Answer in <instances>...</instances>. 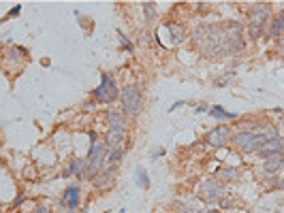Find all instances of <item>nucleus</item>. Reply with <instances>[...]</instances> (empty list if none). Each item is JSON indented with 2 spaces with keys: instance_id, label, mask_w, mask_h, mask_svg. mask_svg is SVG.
I'll list each match as a JSON object with an SVG mask.
<instances>
[{
  "instance_id": "obj_7",
  "label": "nucleus",
  "mask_w": 284,
  "mask_h": 213,
  "mask_svg": "<svg viewBox=\"0 0 284 213\" xmlns=\"http://www.w3.org/2000/svg\"><path fill=\"white\" fill-rule=\"evenodd\" d=\"M229 139H231V128L226 124H220L216 128H211V130L205 134V143L209 147L220 149V147H224L226 143H229Z\"/></svg>"
},
{
  "instance_id": "obj_14",
  "label": "nucleus",
  "mask_w": 284,
  "mask_h": 213,
  "mask_svg": "<svg viewBox=\"0 0 284 213\" xmlns=\"http://www.w3.org/2000/svg\"><path fill=\"white\" fill-rule=\"evenodd\" d=\"M105 118H107V122H109V126L111 128H129V122H126V118L122 115L120 111H116V109H109L107 113H105Z\"/></svg>"
},
{
  "instance_id": "obj_18",
  "label": "nucleus",
  "mask_w": 284,
  "mask_h": 213,
  "mask_svg": "<svg viewBox=\"0 0 284 213\" xmlns=\"http://www.w3.org/2000/svg\"><path fill=\"white\" fill-rule=\"evenodd\" d=\"M163 28H167V30H173V38L175 41H184V26H180V24H173V22H169V24H165Z\"/></svg>"
},
{
  "instance_id": "obj_11",
  "label": "nucleus",
  "mask_w": 284,
  "mask_h": 213,
  "mask_svg": "<svg viewBox=\"0 0 284 213\" xmlns=\"http://www.w3.org/2000/svg\"><path fill=\"white\" fill-rule=\"evenodd\" d=\"M83 170H86V160H81V158H73L68 162L66 170H62V177H70V175H75L77 179H83Z\"/></svg>"
},
{
  "instance_id": "obj_25",
  "label": "nucleus",
  "mask_w": 284,
  "mask_h": 213,
  "mask_svg": "<svg viewBox=\"0 0 284 213\" xmlns=\"http://www.w3.org/2000/svg\"><path fill=\"white\" fill-rule=\"evenodd\" d=\"M184 105H186V101H177V103H173L171 107H169V111L173 113V111H177V109H180V107H184Z\"/></svg>"
},
{
  "instance_id": "obj_26",
  "label": "nucleus",
  "mask_w": 284,
  "mask_h": 213,
  "mask_svg": "<svg viewBox=\"0 0 284 213\" xmlns=\"http://www.w3.org/2000/svg\"><path fill=\"white\" fill-rule=\"evenodd\" d=\"M22 201H24V194H17V198H15V203H13V209H17V207L22 205Z\"/></svg>"
},
{
  "instance_id": "obj_28",
  "label": "nucleus",
  "mask_w": 284,
  "mask_h": 213,
  "mask_svg": "<svg viewBox=\"0 0 284 213\" xmlns=\"http://www.w3.org/2000/svg\"><path fill=\"white\" fill-rule=\"evenodd\" d=\"M120 213H126V209H120Z\"/></svg>"
},
{
  "instance_id": "obj_20",
  "label": "nucleus",
  "mask_w": 284,
  "mask_h": 213,
  "mask_svg": "<svg viewBox=\"0 0 284 213\" xmlns=\"http://www.w3.org/2000/svg\"><path fill=\"white\" fill-rule=\"evenodd\" d=\"M144 11H146V22L152 24L156 20V5L154 3H144Z\"/></svg>"
},
{
  "instance_id": "obj_13",
  "label": "nucleus",
  "mask_w": 284,
  "mask_h": 213,
  "mask_svg": "<svg viewBox=\"0 0 284 213\" xmlns=\"http://www.w3.org/2000/svg\"><path fill=\"white\" fill-rule=\"evenodd\" d=\"M282 164H284L282 156H274V158H267V160L263 162V173H265L267 177H274V175H278V173H280Z\"/></svg>"
},
{
  "instance_id": "obj_17",
  "label": "nucleus",
  "mask_w": 284,
  "mask_h": 213,
  "mask_svg": "<svg viewBox=\"0 0 284 213\" xmlns=\"http://www.w3.org/2000/svg\"><path fill=\"white\" fill-rule=\"evenodd\" d=\"M124 158V149L122 147H116V149H107V156H105V166H118Z\"/></svg>"
},
{
  "instance_id": "obj_4",
  "label": "nucleus",
  "mask_w": 284,
  "mask_h": 213,
  "mask_svg": "<svg viewBox=\"0 0 284 213\" xmlns=\"http://www.w3.org/2000/svg\"><path fill=\"white\" fill-rule=\"evenodd\" d=\"M120 90H118V83L113 79L111 73H103L101 75V83L96 85V90L92 92L94 103H101V105H111L113 101H118Z\"/></svg>"
},
{
  "instance_id": "obj_3",
  "label": "nucleus",
  "mask_w": 284,
  "mask_h": 213,
  "mask_svg": "<svg viewBox=\"0 0 284 213\" xmlns=\"http://www.w3.org/2000/svg\"><path fill=\"white\" fill-rule=\"evenodd\" d=\"M105 156H107V145L105 141H94L90 143V151H88V158H86V170H83V179H94L96 173L103 168L105 164Z\"/></svg>"
},
{
  "instance_id": "obj_24",
  "label": "nucleus",
  "mask_w": 284,
  "mask_h": 213,
  "mask_svg": "<svg viewBox=\"0 0 284 213\" xmlns=\"http://www.w3.org/2000/svg\"><path fill=\"white\" fill-rule=\"evenodd\" d=\"M34 213H49V207L43 205V203H39V205L34 207Z\"/></svg>"
},
{
  "instance_id": "obj_10",
  "label": "nucleus",
  "mask_w": 284,
  "mask_h": 213,
  "mask_svg": "<svg viewBox=\"0 0 284 213\" xmlns=\"http://www.w3.org/2000/svg\"><path fill=\"white\" fill-rule=\"evenodd\" d=\"M124 137H126V130H124V128H109V132H107V137H105V145H107V149L122 147Z\"/></svg>"
},
{
  "instance_id": "obj_2",
  "label": "nucleus",
  "mask_w": 284,
  "mask_h": 213,
  "mask_svg": "<svg viewBox=\"0 0 284 213\" xmlns=\"http://www.w3.org/2000/svg\"><path fill=\"white\" fill-rule=\"evenodd\" d=\"M272 20V9L265 3H257L248 11V34L250 38H259L265 30V26Z\"/></svg>"
},
{
  "instance_id": "obj_15",
  "label": "nucleus",
  "mask_w": 284,
  "mask_h": 213,
  "mask_svg": "<svg viewBox=\"0 0 284 213\" xmlns=\"http://www.w3.org/2000/svg\"><path fill=\"white\" fill-rule=\"evenodd\" d=\"M207 113H209V115L214 118V120H218V122H224V120H237V118H239L237 113H229L226 109H222L220 105H211V107L207 109Z\"/></svg>"
},
{
  "instance_id": "obj_23",
  "label": "nucleus",
  "mask_w": 284,
  "mask_h": 213,
  "mask_svg": "<svg viewBox=\"0 0 284 213\" xmlns=\"http://www.w3.org/2000/svg\"><path fill=\"white\" fill-rule=\"evenodd\" d=\"M20 13H22V5H15V7H13V9L9 11V17H17Z\"/></svg>"
},
{
  "instance_id": "obj_27",
  "label": "nucleus",
  "mask_w": 284,
  "mask_h": 213,
  "mask_svg": "<svg viewBox=\"0 0 284 213\" xmlns=\"http://www.w3.org/2000/svg\"><path fill=\"white\" fill-rule=\"evenodd\" d=\"M207 109H209L207 105H197V107H194V111H197V113H205Z\"/></svg>"
},
{
  "instance_id": "obj_6",
  "label": "nucleus",
  "mask_w": 284,
  "mask_h": 213,
  "mask_svg": "<svg viewBox=\"0 0 284 213\" xmlns=\"http://www.w3.org/2000/svg\"><path fill=\"white\" fill-rule=\"evenodd\" d=\"M197 192H199V198H201V201H203L205 205H214V203H218L220 198L224 196L222 183H220L218 179H214V177L203 179L201 183H199Z\"/></svg>"
},
{
  "instance_id": "obj_21",
  "label": "nucleus",
  "mask_w": 284,
  "mask_h": 213,
  "mask_svg": "<svg viewBox=\"0 0 284 213\" xmlns=\"http://www.w3.org/2000/svg\"><path fill=\"white\" fill-rule=\"evenodd\" d=\"M118 36H120V41H122V45H124L126 49H129V51H133V45H131V41L124 36V32H118Z\"/></svg>"
},
{
  "instance_id": "obj_8",
  "label": "nucleus",
  "mask_w": 284,
  "mask_h": 213,
  "mask_svg": "<svg viewBox=\"0 0 284 213\" xmlns=\"http://www.w3.org/2000/svg\"><path fill=\"white\" fill-rule=\"evenodd\" d=\"M79 201H81V188L79 186H66L64 192H62V198H60V207L73 213L77 207H79Z\"/></svg>"
},
{
  "instance_id": "obj_22",
  "label": "nucleus",
  "mask_w": 284,
  "mask_h": 213,
  "mask_svg": "<svg viewBox=\"0 0 284 213\" xmlns=\"http://www.w3.org/2000/svg\"><path fill=\"white\" fill-rule=\"evenodd\" d=\"M161 156H165V147L154 149V151H152V156H150V160H156V158H161Z\"/></svg>"
},
{
  "instance_id": "obj_12",
  "label": "nucleus",
  "mask_w": 284,
  "mask_h": 213,
  "mask_svg": "<svg viewBox=\"0 0 284 213\" xmlns=\"http://www.w3.org/2000/svg\"><path fill=\"white\" fill-rule=\"evenodd\" d=\"M284 32V13H276L267 24V36H280Z\"/></svg>"
},
{
  "instance_id": "obj_1",
  "label": "nucleus",
  "mask_w": 284,
  "mask_h": 213,
  "mask_svg": "<svg viewBox=\"0 0 284 213\" xmlns=\"http://www.w3.org/2000/svg\"><path fill=\"white\" fill-rule=\"evenodd\" d=\"M120 103H122V115L124 118H137L144 109V92L139 83H129L120 90Z\"/></svg>"
},
{
  "instance_id": "obj_9",
  "label": "nucleus",
  "mask_w": 284,
  "mask_h": 213,
  "mask_svg": "<svg viewBox=\"0 0 284 213\" xmlns=\"http://www.w3.org/2000/svg\"><path fill=\"white\" fill-rule=\"evenodd\" d=\"M259 158L267 160V158H274V156H282V137H274V139H267L265 143L261 145V149L257 151Z\"/></svg>"
},
{
  "instance_id": "obj_5",
  "label": "nucleus",
  "mask_w": 284,
  "mask_h": 213,
  "mask_svg": "<svg viewBox=\"0 0 284 213\" xmlns=\"http://www.w3.org/2000/svg\"><path fill=\"white\" fill-rule=\"evenodd\" d=\"M229 141H233V145L239 147L241 153H257V151L261 149V145L267 141V137H265V132L241 130V132H237V134H231Z\"/></svg>"
},
{
  "instance_id": "obj_16",
  "label": "nucleus",
  "mask_w": 284,
  "mask_h": 213,
  "mask_svg": "<svg viewBox=\"0 0 284 213\" xmlns=\"http://www.w3.org/2000/svg\"><path fill=\"white\" fill-rule=\"evenodd\" d=\"M133 177H135V183L141 188V190H148L150 188V175H148V170L144 168V166H137L135 168V173H133Z\"/></svg>"
},
{
  "instance_id": "obj_19",
  "label": "nucleus",
  "mask_w": 284,
  "mask_h": 213,
  "mask_svg": "<svg viewBox=\"0 0 284 213\" xmlns=\"http://www.w3.org/2000/svg\"><path fill=\"white\" fill-rule=\"evenodd\" d=\"M235 177H237V168H220L216 170L214 179H235Z\"/></svg>"
}]
</instances>
